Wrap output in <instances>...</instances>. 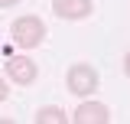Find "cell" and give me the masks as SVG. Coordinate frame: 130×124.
Returning a JSON list of instances; mask_svg holds the SVG:
<instances>
[{
    "label": "cell",
    "mask_w": 130,
    "mask_h": 124,
    "mask_svg": "<svg viewBox=\"0 0 130 124\" xmlns=\"http://www.w3.org/2000/svg\"><path fill=\"white\" fill-rule=\"evenodd\" d=\"M13 43L23 49H36L39 43H42V36H46V23L39 20V16H20L13 23Z\"/></svg>",
    "instance_id": "obj_1"
},
{
    "label": "cell",
    "mask_w": 130,
    "mask_h": 124,
    "mask_svg": "<svg viewBox=\"0 0 130 124\" xmlns=\"http://www.w3.org/2000/svg\"><path fill=\"white\" fill-rule=\"evenodd\" d=\"M3 72H7V78L13 85H32L36 75H39V69H36V62L29 56H10L3 62Z\"/></svg>",
    "instance_id": "obj_2"
},
{
    "label": "cell",
    "mask_w": 130,
    "mask_h": 124,
    "mask_svg": "<svg viewBox=\"0 0 130 124\" xmlns=\"http://www.w3.org/2000/svg\"><path fill=\"white\" fill-rule=\"evenodd\" d=\"M94 88H98V72L91 69V65L78 62V65L68 69V92H72V95L85 98V95H91Z\"/></svg>",
    "instance_id": "obj_3"
},
{
    "label": "cell",
    "mask_w": 130,
    "mask_h": 124,
    "mask_svg": "<svg viewBox=\"0 0 130 124\" xmlns=\"http://www.w3.org/2000/svg\"><path fill=\"white\" fill-rule=\"evenodd\" d=\"M72 121L75 124H107L111 121V111H107V105H101V101H85V105L75 108Z\"/></svg>",
    "instance_id": "obj_4"
},
{
    "label": "cell",
    "mask_w": 130,
    "mask_h": 124,
    "mask_svg": "<svg viewBox=\"0 0 130 124\" xmlns=\"http://www.w3.org/2000/svg\"><path fill=\"white\" fill-rule=\"evenodd\" d=\"M52 10L62 20H85V16H91L94 7H91V0H55Z\"/></svg>",
    "instance_id": "obj_5"
},
{
    "label": "cell",
    "mask_w": 130,
    "mask_h": 124,
    "mask_svg": "<svg viewBox=\"0 0 130 124\" xmlns=\"http://www.w3.org/2000/svg\"><path fill=\"white\" fill-rule=\"evenodd\" d=\"M36 124H65V111L62 108H39L36 111Z\"/></svg>",
    "instance_id": "obj_6"
},
{
    "label": "cell",
    "mask_w": 130,
    "mask_h": 124,
    "mask_svg": "<svg viewBox=\"0 0 130 124\" xmlns=\"http://www.w3.org/2000/svg\"><path fill=\"white\" fill-rule=\"evenodd\" d=\"M7 95H10V92H7V78H0V105L7 101Z\"/></svg>",
    "instance_id": "obj_7"
},
{
    "label": "cell",
    "mask_w": 130,
    "mask_h": 124,
    "mask_svg": "<svg viewBox=\"0 0 130 124\" xmlns=\"http://www.w3.org/2000/svg\"><path fill=\"white\" fill-rule=\"evenodd\" d=\"M124 72L130 75V49H127V56H124Z\"/></svg>",
    "instance_id": "obj_8"
},
{
    "label": "cell",
    "mask_w": 130,
    "mask_h": 124,
    "mask_svg": "<svg viewBox=\"0 0 130 124\" xmlns=\"http://www.w3.org/2000/svg\"><path fill=\"white\" fill-rule=\"evenodd\" d=\"M13 3H20V0H0V7H13Z\"/></svg>",
    "instance_id": "obj_9"
}]
</instances>
